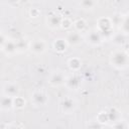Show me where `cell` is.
Segmentation results:
<instances>
[{
    "label": "cell",
    "mask_w": 129,
    "mask_h": 129,
    "mask_svg": "<svg viewBox=\"0 0 129 129\" xmlns=\"http://www.w3.org/2000/svg\"><path fill=\"white\" fill-rule=\"evenodd\" d=\"M52 46H53V48H54L55 51H57V52H63L69 47V44H68V42H67V40H66L64 37H58V38H55L53 40Z\"/></svg>",
    "instance_id": "13"
},
{
    "label": "cell",
    "mask_w": 129,
    "mask_h": 129,
    "mask_svg": "<svg viewBox=\"0 0 129 129\" xmlns=\"http://www.w3.org/2000/svg\"><path fill=\"white\" fill-rule=\"evenodd\" d=\"M66 80H67V76L64 75V73L60 70H55V71H52L48 75L47 83L50 87L56 88V87L64 86Z\"/></svg>",
    "instance_id": "3"
},
{
    "label": "cell",
    "mask_w": 129,
    "mask_h": 129,
    "mask_svg": "<svg viewBox=\"0 0 129 129\" xmlns=\"http://www.w3.org/2000/svg\"><path fill=\"white\" fill-rule=\"evenodd\" d=\"M73 25H74V22H72V20L70 18L63 17L62 22H61V28L66 29V30H69V29H71L73 27Z\"/></svg>",
    "instance_id": "24"
},
{
    "label": "cell",
    "mask_w": 129,
    "mask_h": 129,
    "mask_svg": "<svg viewBox=\"0 0 129 129\" xmlns=\"http://www.w3.org/2000/svg\"><path fill=\"white\" fill-rule=\"evenodd\" d=\"M12 109H14L13 98L3 96L1 98V110L2 111H11Z\"/></svg>",
    "instance_id": "14"
},
{
    "label": "cell",
    "mask_w": 129,
    "mask_h": 129,
    "mask_svg": "<svg viewBox=\"0 0 129 129\" xmlns=\"http://www.w3.org/2000/svg\"><path fill=\"white\" fill-rule=\"evenodd\" d=\"M107 114H108V117H109V122L115 123V122H117V121L122 119L121 118V112L117 108H115V107L110 108L107 111Z\"/></svg>",
    "instance_id": "17"
},
{
    "label": "cell",
    "mask_w": 129,
    "mask_h": 129,
    "mask_svg": "<svg viewBox=\"0 0 129 129\" xmlns=\"http://www.w3.org/2000/svg\"><path fill=\"white\" fill-rule=\"evenodd\" d=\"M97 121L100 123V124H107L109 122V117H108V114H107V111H103V112H100L97 116Z\"/></svg>",
    "instance_id": "23"
},
{
    "label": "cell",
    "mask_w": 129,
    "mask_h": 129,
    "mask_svg": "<svg viewBox=\"0 0 129 129\" xmlns=\"http://www.w3.org/2000/svg\"><path fill=\"white\" fill-rule=\"evenodd\" d=\"M127 53H128V55H129V50H128V51H127Z\"/></svg>",
    "instance_id": "27"
},
{
    "label": "cell",
    "mask_w": 129,
    "mask_h": 129,
    "mask_svg": "<svg viewBox=\"0 0 129 129\" xmlns=\"http://www.w3.org/2000/svg\"><path fill=\"white\" fill-rule=\"evenodd\" d=\"M48 48L47 41L42 37H36L29 40L28 50L34 55H42L46 52Z\"/></svg>",
    "instance_id": "2"
},
{
    "label": "cell",
    "mask_w": 129,
    "mask_h": 129,
    "mask_svg": "<svg viewBox=\"0 0 129 129\" xmlns=\"http://www.w3.org/2000/svg\"><path fill=\"white\" fill-rule=\"evenodd\" d=\"M13 102H14V109H18V110L23 109L25 107V104H26L25 99L22 98V97H20V96L14 98L13 99Z\"/></svg>",
    "instance_id": "21"
},
{
    "label": "cell",
    "mask_w": 129,
    "mask_h": 129,
    "mask_svg": "<svg viewBox=\"0 0 129 129\" xmlns=\"http://www.w3.org/2000/svg\"><path fill=\"white\" fill-rule=\"evenodd\" d=\"M16 46H17V53H21L25 50H28L29 46V40L25 41V39H17L16 40Z\"/></svg>",
    "instance_id": "20"
},
{
    "label": "cell",
    "mask_w": 129,
    "mask_h": 129,
    "mask_svg": "<svg viewBox=\"0 0 129 129\" xmlns=\"http://www.w3.org/2000/svg\"><path fill=\"white\" fill-rule=\"evenodd\" d=\"M120 30L122 34L129 35V14L123 16L120 22Z\"/></svg>",
    "instance_id": "19"
},
{
    "label": "cell",
    "mask_w": 129,
    "mask_h": 129,
    "mask_svg": "<svg viewBox=\"0 0 129 129\" xmlns=\"http://www.w3.org/2000/svg\"><path fill=\"white\" fill-rule=\"evenodd\" d=\"M81 85H82V79L77 73H74V74H72L70 76H67V80H66L64 86L68 89L77 91L78 89H80Z\"/></svg>",
    "instance_id": "11"
},
{
    "label": "cell",
    "mask_w": 129,
    "mask_h": 129,
    "mask_svg": "<svg viewBox=\"0 0 129 129\" xmlns=\"http://www.w3.org/2000/svg\"><path fill=\"white\" fill-rule=\"evenodd\" d=\"M63 17H61L59 14H56L54 12H50L45 16V25L47 28L51 30H56L58 28H61V22Z\"/></svg>",
    "instance_id": "5"
},
{
    "label": "cell",
    "mask_w": 129,
    "mask_h": 129,
    "mask_svg": "<svg viewBox=\"0 0 129 129\" xmlns=\"http://www.w3.org/2000/svg\"><path fill=\"white\" fill-rule=\"evenodd\" d=\"M73 27H74V30H76V31H78V32H80V33H82V32H84V31L87 30V27H88L87 21H86L84 18H78L77 20L74 21Z\"/></svg>",
    "instance_id": "18"
},
{
    "label": "cell",
    "mask_w": 129,
    "mask_h": 129,
    "mask_svg": "<svg viewBox=\"0 0 129 129\" xmlns=\"http://www.w3.org/2000/svg\"><path fill=\"white\" fill-rule=\"evenodd\" d=\"M84 38L87 41V43L89 45L93 46V47L101 45L102 42H103V39H104L103 36H102V34L97 29H93V30L88 31V33L86 34V36Z\"/></svg>",
    "instance_id": "8"
},
{
    "label": "cell",
    "mask_w": 129,
    "mask_h": 129,
    "mask_svg": "<svg viewBox=\"0 0 129 129\" xmlns=\"http://www.w3.org/2000/svg\"><path fill=\"white\" fill-rule=\"evenodd\" d=\"M68 67L73 73H78L82 68V60L79 57H72L68 60Z\"/></svg>",
    "instance_id": "15"
},
{
    "label": "cell",
    "mask_w": 129,
    "mask_h": 129,
    "mask_svg": "<svg viewBox=\"0 0 129 129\" xmlns=\"http://www.w3.org/2000/svg\"><path fill=\"white\" fill-rule=\"evenodd\" d=\"M112 129H129V124L125 120L121 119V120L113 123Z\"/></svg>",
    "instance_id": "22"
},
{
    "label": "cell",
    "mask_w": 129,
    "mask_h": 129,
    "mask_svg": "<svg viewBox=\"0 0 129 129\" xmlns=\"http://www.w3.org/2000/svg\"><path fill=\"white\" fill-rule=\"evenodd\" d=\"M110 64L117 70H124L129 66V55L123 49H116L109 56Z\"/></svg>",
    "instance_id": "1"
},
{
    "label": "cell",
    "mask_w": 129,
    "mask_h": 129,
    "mask_svg": "<svg viewBox=\"0 0 129 129\" xmlns=\"http://www.w3.org/2000/svg\"><path fill=\"white\" fill-rule=\"evenodd\" d=\"M48 95L43 90H35L30 96V102L35 107H43L48 103Z\"/></svg>",
    "instance_id": "4"
},
{
    "label": "cell",
    "mask_w": 129,
    "mask_h": 129,
    "mask_svg": "<svg viewBox=\"0 0 129 129\" xmlns=\"http://www.w3.org/2000/svg\"><path fill=\"white\" fill-rule=\"evenodd\" d=\"M103 36L104 38V34L105 33H112V29H113V21L110 17H101L98 19L97 21V28H96Z\"/></svg>",
    "instance_id": "7"
},
{
    "label": "cell",
    "mask_w": 129,
    "mask_h": 129,
    "mask_svg": "<svg viewBox=\"0 0 129 129\" xmlns=\"http://www.w3.org/2000/svg\"><path fill=\"white\" fill-rule=\"evenodd\" d=\"M66 40L69 44V46H79L83 40L85 39L82 35V33L76 31V30H73V31H69L66 35Z\"/></svg>",
    "instance_id": "10"
},
{
    "label": "cell",
    "mask_w": 129,
    "mask_h": 129,
    "mask_svg": "<svg viewBox=\"0 0 129 129\" xmlns=\"http://www.w3.org/2000/svg\"><path fill=\"white\" fill-rule=\"evenodd\" d=\"M78 5L81 7V9L83 10H86V11H92L94 10L97 5H98V2L97 1H94V0H83V1H80L78 2Z\"/></svg>",
    "instance_id": "16"
},
{
    "label": "cell",
    "mask_w": 129,
    "mask_h": 129,
    "mask_svg": "<svg viewBox=\"0 0 129 129\" xmlns=\"http://www.w3.org/2000/svg\"><path fill=\"white\" fill-rule=\"evenodd\" d=\"M29 13H30V16L31 17H37L39 15V10L38 9H35V8H32V9H30Z\"/></svg>",
    "instance_id": "26"
},
{
    "label": "cell",
    "mask_w": 129,
    "mask_h": 129,
    "mask_svg": "<svg viewBox=\"0 0 129 129\" xmlns=\"http://www.w3.org/2000/svg\"><path fill=\"white\" fill-rule=\"evenodd\" d=\"M2 93L3 96H7L10 98H16L20 94V87L18 84L13 83V82H7L3 85L2 87Z\"/></svg>",
    "instance_id": "9"
},
{
    "label": "cell",
    "mask_w": 129,
    "mask_h": 129,
    "mask_svg": "<svg viewBox=\"0 0 129 129\" xmlns=\"http://www.w3.org/2000/svg\"><path fill=\"white\" fill-rule=\"evenodd\" d=\"M1 50L2 52L7 55L8 57L13 56L14 54L17 53V46H16V40H13L11 38H8L7 41L1 45Z\"/></svg>",
    "instance_id": "12"
},
{
    "label": "cell",
    "mask_w": 129,
    "mask_h": 129,
    "mask_svg": "<svg viewBox=\"0 0 129 129\" xmlns=\"http://www.w3.org/2000/svg\"><path fill=\"white\" fill-rule=\"evenodd\" d=\"M77 107H78L77 101L70 96H66L59 101V108L64 114L73 113L77 109Z\"/></svg>",
    "instance_id": "6"
},
{
    "label": "cell",
    "mask_w": 129,
    "mask_h": 129,
    "mask_svg": "<svg viewBox=\"0 0 129 129\" xmlns=\"http://www.w3.org/2000/svg\"><path fill=\"white\" fill-rule=\"evenodd\" d=\"M7 129H24L20 124H17V123H11L7 126Z\"/></svg>",
    "instance_id": "25"
}]
</instances>
